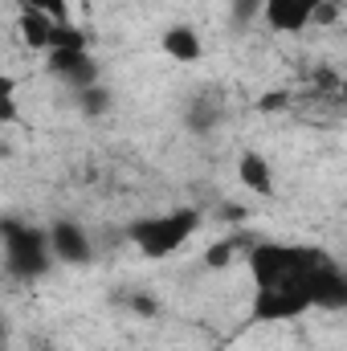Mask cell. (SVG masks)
Here are the masks:
<instances>
[{"mask_svg": "<svg viewBox=\"0 0 347 351\" xmlns=\"http://www.w3.org/2000/svg\"><path fill=\"white\" fill-rule=\"evenodd\" d=\"M160 49H164L172 62H180V66H196V62L204 58V37H200L192 25H172V29H164Z\"/></svg>", "mask_w": 347, "mask_h": 351, "instance_id": "cell-9", "label": "cell"}, {"mask_svg": "<svg viewBox=\"0 0 347 351\" xmlns=\"http://www.w3.org/2000/svg\"><path fill=\"white\" fill-rule=\"evenodd\" d=\"M200 225H204V213L200 208H164V213H147V217H135L131 225H127V241L143 254V258H152V262H164V258H172L180 254L196 233H200Z\"/></svg>", "mask_w": 347, "mask_h": 351, "instance_id": "cell-2", "label": "cell"}, {"mask_svg": "<svg viewBox=\"0 0 347 351\" xmlns=\"http://www.w3.org/2000/svg\"><path fill=\"white\" fill-rule=\"evenodd\" d=\"M62 25H70V21H53V16H45V12H21V16H16L21 41H25L29 49H41V53L53 45V33H58Z\"/></svg>", "mask_w": 347, "mask_h": 351, "instance_id": "cell-10", "label": "cell"}, {"mask_svg": "<svg viewBox=\"0 0 347 351\" xmlns=\"http://www.w3.org/2000/svg\"><path fill=\"white\" fill-rule=\"evenodd\" d=\"M254 21H261V0H229V25L241 33Z\"/></svg>", "mask_w": 347, "mask_h": 351, "instance_id": "cell-13", "label": "cell"}, {"mask_svg": "<svg viewBox=\"0 0 347 351\" xmlns=\"http://www.w3.org/2000/svg\"><path fill=\"white\" fill-rule=\"evenodd\" d=\"M221 123H225V102H221L217 90H196V94L184 102V131H192V135H213Z\"/></svg>", "mask_w": 347, "mask_h": 351, "instance_id": "cell-8", "label": "cell"}, {"mask_svg": "<svg viewBox=\"0 0 347 351\" xmlns=\"http://www.w3.org/2000/svg\"><path fill=\"white\" fill-rule=\"evenodd\" d=\"M21 12H45L53 21H74L70 16V0H12Z\"/></svg>", "mask_w": 347, "mask_h": 351, "instance_id": "cell-14", "label": "cell"}, {"mask_svg": "<svg viewBox=\"0 0 347 351\" xmlns=\"http://www.w3.org/2000/svg\"><path fill=\"white\" fill-rule=\"evenodd\" d=\"M21 119V106H16V78L0 70V127L16 123Z\"/></svg>", "mask_w": 347, "mask_h": 351, "instance_id": "cell-12", "label": "cell"}, {"mask_svg": "<svg viewBox=\"0 0 347 351\" xmlns=\"http://www.w3.org/2000/svg\"><path fill=\"white\" fill-rule=\"evenodd\" d=\"M45 70L70 90V94L102 82V66H98V58H94V49H90V37L86 41H70V45L49 49V53H45Z\"/></svg>", "mask_w": 347, "mask_h": 351, "instance_id": "cell-5", "label": "cell"}, {"mask_svg": "<svg viewBox=\"0 0 347 351\" xmlns=\"http://www.w3.org/2000/svg\"><path fill=\"white\" fill-rule=\"evenodd\" d=\"M45 237H49L53 265H70V269H78V265L94 262V241H90L86 225H78L74 217H58V221L45 229Z\"/></svg>", "mask_w": 347, "mask_h": 351, "instance_id": "cell-6", "label": "cell"}, {"mask_svg": "<svg viewBox=\"0 0 347 351\" xmlns=\"http://www.w3.org/2000/svg\"><path fill=\"white\" fill-rule=\"evenodd\" d=\"M237 250H246V241H237V237H225L221 245H213V250L204 254V265H208V269H225V265L233 262V254H237Z\"/></svg>", "mask_w": 347, "mask_h": 351, "instance_id": "cell-15", "label": "cell"}, {"mask_svg": "<svg viewBox=\"0 0 347 351\" xmlns=\"http://www.w3.org/2000/svg\"><path fill=\"white\" fill-rule=\"evenodd\" d=\"M246 265L254 282V323H290L307 311H335L347 302L344 265L319 245L258 237L246 241Z\"/></svg>", "mask_w": 347, "mask_h": 351, "instance_id": "cell-1", "label": "cell"}, {"mask_svg": "<svg viewBox=\"0 0 347 351\" xmlns=\"http://www.w3.org/2000/svg\"><path fill=\"white\" fill-rule=\"evenodd\" d=\"M74 106H78V114H86V119H106V114L115 110V90L106 86V82H94V86L74 94Z\"/></svg>", "mask_w": 347, "mask_h": 351, "instance_id": "cell-11", "label": "cell"}, {"mask_svg": "<svg viewBox=\"0 0 347 351\" xmlns=\"http://www.w3.org/2000/svg\"><path fill=\"white\" fill-rule=\"evenodd\" d=\"M335 12V0H261V25L278 37H298L311 25H327Z\"/></svg>", "mask_w": 347, "mask_h": 351, "instance_id": "cell-4", "label": "cell"}, {"mask_svg": "<svg viewBox=\"0 0 347 351\" xmlns=\"http://www.w3.org/2000/svg\"><path fill=\"white\" fill-rule=\"evenodd\" d=\"M237 184L250 192V196H278V176H274V164L261 156L258 147H241L237 152Z\"/></svg>", "mask_w": 347, "mask_h": 351, "instance_id": "cell-7", "label": "cell"}, {"mask_svg": "<svg viewBox=\"0 0 347 351\" xmlns=\"http://www.w3.org/2000/svg\"><path fill=\"white\" fill-rule=\"evenodd\" d=\"M0 262L16 282H41L53 269L45 229L16 217V213H4L0 217Z\"/></svg>", "mask_w": 347, "mask_h": 351, "instance_id": "cell-3", "label": "cell"}]
</instances>
